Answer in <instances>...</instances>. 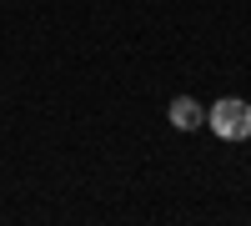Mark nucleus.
I'll return each mask as SVG.
<instances>
[{"instance_id":"1","label":"nucleus","mask_w":251,"mask_h":226,"mask_svg":"<svg viewBox=\"0 0 251 226\" xmlns=\"http://www.w3.org/2000/svg\"><path fill=\"white\" fill-rule=\"evenodd\" d=\"M206 126H211L221 141H246L251 136V106L236 96H221L216 106H206Z\"/></svg>"},{"instance_id":"2","label":"nucleus","mask_w":251,"mask_h":226,"mask_svg":"<svg viewBox=\"0 0 251 226\" xmlns=\"http://www.w3.org/2000/svg\"><path fill=\"white\" fill-rule=\"evenodd\" d=\"M166 116H171V126H176V131H196L201 121H206V111H201V100H196V96H176L171 106H166Z\"/></svg>"}]
</instances>
